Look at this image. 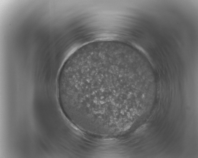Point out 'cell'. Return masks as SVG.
I'll use <instances>...</instances> for the list:
<instances>
[{
    "label": "cell",
    "instance_id": "6da1fadb",
    "mask_svg": "<svg viewBox=\"0 0 198 158\" xmlns=\"http://www.w3.org/2000/svg\"><path fill=\"white\" fill-rule=\"evenodd\" d=\"M118 73L112 68L101 66L73 76L74 103L86 126L109 130L125 122L123 92L115 81Z\"/></svg>",
    "mask_w": 198,
    "mask_h": 158
}]
</instances>
